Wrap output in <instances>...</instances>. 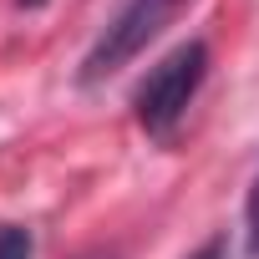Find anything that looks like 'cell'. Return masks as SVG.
<instances>
[{
  "label": "cell",
  "mask_w": 259,
  "mask_h": 259,
  "mask_svg": "<svg viewBox=\"0 0 259 259\" xmlns=\"http://www.w3.org/2000/svg\"><path fill=\"white\" fill-rule=\"evenodd\" d=\"M208 66H213V56H208V41H198V36L193 41H178L158 66H148V76L133 92V117H138V127L148 138L168 143L178 133V122L188 117L193 97L208 81Z\"/></svg>",
  "instance_id": "1"
},
{
  "label": "cell",
  "mask_w": 259,
  "mask_h": 259,
  "mask_svg": "<svg viewBox=\"0 0 259 259\" xmlns=\"http://www.w3.org/2000/svg\"><path fill=\"white\" fill-rule=\"evenodd\" d=\"M183 6H188V0H122L117 16L102 26V36L87 46L76 81H81V87H97V81L117 76L122 66H133V61L173 26V16H178Z\"/></svg>",
  "instance_id": "2"
},
{
  "label": "cell",
  "mask_w": 259,
  "mask_h": 259,
  "mask_svg": "<svg viewBox=\"0 0 259 259\" xmlns=\"http://www.w3.org/2000/svg\"><path fill=\"white\" fill-rule=\"evenodd\" d=\"M0 259H36V239L26 224L0 219Z\"/></svg>",
  "instance_id": "3"
},
{
  "label": "cell",
  "mask_w": 259,
  "mask_h": 259,
  "mask_svg": "<svg viewBox=\"0 0 259 259\" xmlns=\"http://www.w3.org/2000/svg\"><path fill=\"white\" fill-rule=\"evenodd\" d=\"M244 254L259 259V173H254V183L244 193Z\"/></svg>",
  "instance_id": "4"
},
{
  "label": "cell",
  "mask_w": 259,
  "mask_h": 259,
  "mask_svg": "<svg viewBox=\"0 0 259 259\" xmlns=\"http://www.w3.org/2000/svg\"><path fill=\"white\" fill-rule=\"evenodd\" d=\"M188 259H229V239H224V234H213V239H203Z\"/></svg>",
  "instance_id": "5"
},
{
  "label": "cell",
  "mask_w": 259,
  "mask_h": 259,
  "mask_svg": "<svg viewBox=\"0 0 259 259\" xmlns=\"http://www.w3.org/2000/svg\"><path fill=\"white\" fill-rule=\"evenodd\" d=\"M76 259H117V254H107V249H87V254H76Z\"/></svg>",
  "instance_id": "6"
},
{
  "label": "cell",
  "mask_w": 259,
  "mask_h": 259,
  "mask_svg": "<svg viewBox=\"0 0 259 259\" xmlns=\"http://www.w3.org/2000/svg\"><path fill=\"white\" fill-rule=\"evenodd\" d=\"M16 6H46V0H16Z\"/></svg>",
  "instance_id": "7"
}]
</instances>
